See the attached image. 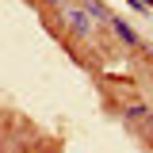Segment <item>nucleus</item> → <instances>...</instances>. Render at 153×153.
<instances>
[{"label": "nucleus", "mask_w": 153, "mask_h": 153, "mask_svg": "<svg viewBox=\"0 0 153 153\" xmlns=\"http://www.w3.org/2000/svg\"><path fill=\"white\" fill-rule=\"evenodd\" d=\"M61 19H65V23H69V27H73L76 35H92V12H84V8H73V4H65V8H61Z\"/></svg>", "instance_id": "obj_1"}, {"label": "nucleus", "mask_w": 153, "mask_h": 153, "mask_svg": "<svg viewBox=\"0 0 153 153\" xmlns=\"http://www.w3.org/2000/svg\"><path fill=\"white\" fill-rule=\"evenodd\" d=\"M111 27H115V35L123 38V42H130V46H134V42H138V35H134V31H130V27H126V23H123V19H111Z\"/></svg>", "instance_id": "obj_2"}, {"label": "nucleus", "mask_w": 153, "mask_h": 153, "mask_svg": "<svg viewBox=\"0 0 153 153\" xmlns=\"http://www.w3.org/2000/svg\"><path fill=\"white\" fill-rule=\"evenodd\" d=\"M50 4H57V8H65V0H50Z\"/></svg>", "instance_id": "obj_3"}]
</instances>
